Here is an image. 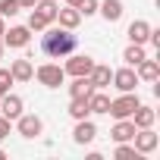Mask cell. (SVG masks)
<instances>
[{"label": "cell", "instance_id": "cell-18", "mask_svg": "<svg viewBox=\"0 0 160 160\" xmlns=\"http://www.w3.org/2000/svg\"><path fill=\"white\" fill-rule=\"evenodd\" d=\"M98 13L107 22H119L122 19V0H104V3H98Z\"/></svg>", "mask_w": 160, "mask_h": 160}, {"label": "cell", "instance_id": "cell-29", "mask_svg": "<svg viewBox=\"0 0 160 160\" xmlns=\"http://www.w3.org/2000/svg\"><path fill=\"white\" fill-rule=\"evenodd\" d=\"M35 3H38V0H19V7H22V10H32Z\"/></svg>", "mask_w": 160, "mask_h": 160}, {"label": "cell", "instance_id": "cell-13", "mask_svg": "<svg viewBox=\"0 0 160 160\" xmlns=\"http://www.w3.org/2000/svg\"><path fill=\"white\" fill-rule=\"evenodd\" d=\"M10 72H13V82H32V78H35V66H32V60H13Z\"/></svg>", "mask_w": 160, "mask_h": 160}, {"label": "cell", "instance_id": "cell-22", "mask_svg": "<svg viewBox=\"0 0 160 160\" xmlns=\"http://www.w3.org/2000/svg\"><path fill=\"white\" fill-rule=\"evenodd\" d=\"M144 57H148V53H144V44H129V47L122 50V60H126V66H138Z\"/></svg>", "mask_w": 160, "mask_h": 160}, {"label": "cell", "instance_id": "cell-7", "mask_svg": "<svg viewBox=\"0 0 160 160\" xmlns=\"http://www.w3.org/2000/svg\"><path fill=\"white\" fill-rule=\"evenodd\" d=\"M132 141H135V151H138V154H154L157 144H160V138H157L154 129H135Z\"/></svg>", "mask_w": 160, "mask_h": 160}, {"label": "cell", "instance_id": "cell-19", "mask_svg": "<svg viewBox=\"0 0 160 160\" xmlns=\"http://www.w3.org/2000/svg\"><path fill=\"white\" fill-rule=\"evenodd\" d=\"M57 22H60L63 28L75 32V28H78V22H82V13H78L75 7H66V10H57Z\"/></svg>", "mask_w": 160, "mask_h": 160}, {"label": "cell", "instance_id": "cell-26", "mask_svg": "<svg viewBox=\"0 0 160 160\" xmlns=\"http://www.w3.org/2000/svg\"><path fill=\"white\" fill-rule=\"evenodd\" d=\"M47 25H50V22H47L38 10H32V16H28V28H32V32H44Z\"/></svg>", "mask_w": 160, "mask_h": 160}, {"label": "cell", "instance_id": "cell-32", "mask_svg": "<svg viewBox=\"0 0 160 160\" xmlns=\"http://www.w3.org/2000/svg\"><path fill=\"white\" fill-rule=\"evenodd\" d=\"M0 57H3V38H0Z\"/></svg>", "mask_w": 160, "mask_h": 160}, {"label": "cell", "instance_id": "cell-6", "mask_svg": "<svg viewBox=\"0 0 160 160\" xmlns=\"http://www.w3.org/2000/svg\"><path fill=\"white\" fill-rule=\"evenodd\" d=\"M91 66H94V60L88 53H69V60L63 63V72L66 75H88Z\"/></svg>", "mask_w": 160, "mask_h": 160}, {"label": "cell", "instance_id": "cell-17", "mask_svg": "<svg viewBox=\"0 0 160 160\" xmlns=\"http://www.w3.org/2000/svg\"><path fill=\"white\" fill-rule=\"evenodd\" d=\"M132 135H135V122L132 119H116V126L110 129V138L119 144V141H132Z\"/></svg>", "mask_w": 160, "mask_h": 160}, {"label": "cell", "instance_id": "cell-33", "mask_svg": "<svg viewBox=\"0 0 160 160\" xmlns=\"http://www.w3.org/2000/svg\"><path fill=\"white\" fill-rule=\"evenodd\" d=\"M0 160H7V154H3V151H0Z\"/></svg>", "mask_w": 160, "mask_h": 160}, {"label": "cell", "instance_id": "cell-9", "mask_svg": "<svg viewBox=\"0 0 160 160\" xmlns=\"http://www.w3.org/2000/svg\"><path fill=\"white\" fill-rule=\"evenodd\" d=\"M22 107H25V104H22L19 94H10V91H7L3 98H0V116H7L10 122H16V119L22 116Z\"/></svg>", "mask_w": 160, "mask_h": 160}, {"label": "cell", "instance_id": "cell-30", "mask_svg": "<svg viewBox=\"0 0 160 160\" xmlns=\"http://www.w3.org/2000/svg\"><path fill=\"white\" fill-rule=\"evenodd\" d=\"M3 32H7V22H3V16H0V38H3Z\"/></svg>", "mask_w": 160, "mask_h": 160}, {"label": "cell", "instance_id": "cell-1", "mask_svg": "<svg viewBox=\"0 0 160 160\" xmlns=\"http://www.w3.org/2000/svg\"><path fill=\"white\" fill-rule=\"evenodd\" d=\"M75 47H78V38L69 32V28H44V35H41V53L44 57H53V60H63V57H69V53H75Z\"/></svg>", "mask_w": 160, "mask_h": 160}, {"label": "cell", "instance_id": "cell-28", "mask_svg": "<svg viewBox=\"0 0 160 160\" xmlns=\"http://www.w3.org/2000/svg\"><path fill=\"white\" fill-rule=\"evenodd\" d=\"M7 135H10V119H7V116H0V141H3Z\"/></svg>", "mask_w": 160, "mask_h": 160}, {"label": "cell", "instance_id": "cell-11", "mask_svg": "<svg viewBox=\"0 0 160 160\" xmlns=\"http://www.w3.org/2000/svg\"><path fill=\"white\" fill-rule=\"evenodd\" d=\"M135 75H138V82H157V78H160V63L144 57V60L135 66Z\"/></svg>", "mask_w": 160, "mask_h": 160}, {"label": "cell", "instance_id": "cell-8", "mask_svg": "<svg viewBox=\"0 0 160 160\" xmlns=\"http://www.w3.org/2000/svg\"><path fill=\"white\" fill-rule=\"evenodd\" d=\"M110 82H113V88H116L119 94H122V91H135V88H138V75H135V66H126V69H116Z\"/></svg>", "mask_w": 160, "mask_h": 160}, {"label": "cell", "instance_id": "cell-3", "mask_svg": "<svg viewBox=\"0 0 160 160\" xmlns=\"http://www.w3.org/2000/svg\"><path fill=\"white\" fill-rule=\"evenodd\" d=\"M35 78H38L44 88H60V85L66 82V72H63L60 63H41V66L35 69Z\"/></svg>", "mask_w": 160, "mask_h": 160}, {"label": "cell", "instance_id": "cell-14", "mask_svg": "<svg viewBox=\"0 0 160 160\" xmlns=\"http://www.w3.org/2000/svg\"><path fill=\"white\" fill-rule=\"evenodd\" d=\"M88 78H91V85H94V88H107V85H110V78H113V69L104 66V63H94L91 72H88Z\"/></svg>", "mask_w": 160, "mask_h": 160}, {"label": "cell", "instance_id": "cell-31", "mask_svg": "<svg viewBox=\"0 0 160 160\" xmlns=\"http://www.w3.org/2000/svg\"><path fill=\"white\" fill-rule=\"evenodd\" d=\"M66 7H78V0H66Z\"/></svg>", "mask_w": 160, "mask_h": 160}, {"label": "cell", "instance_id": "cell-12", "mask_svg": "<svg viewBox=\"0 0 160 160\" xmlns=\"http://www.w3.org/2000/svg\"><path fill=\"white\" fill-rule=\"evenodd\" d=\"M151 28H154L151 22H144V19H135V22L129 25V32H126V35H129V41H132V44H148V38H151Z\"/></svg>", "mask_w": 160, "mask_h": 160}, {"label": "cell", "instance_id": "cell-25", "mask_svg": "<svg viewBox=\"0 0 160 160\" xmlns=\"http://www.w3.org/2000/svg\"><path fill=\"white\" fill-rule=\"evenodd\" d=\"M113 157H116V160H132V157H141V154L135 151V144L119 141V144H116V151H113Z\"/></svg>", "mask_w": 160, "mask_h": 160}, {"label": "cell", "instance_id": "cell-5", "mask_svg": "<svg viewBox=\"0 0 160 160\" xmlns=\"http://www.w3.org/2000/svg\"><path fill=\"white\" fill-rule=\"evenodd\" d=\"M16 132H19L22 138H38V135L44 132V119L35 116V113H22V116L16 119Z\"/></svg>", "mask_w": 160, "mask_h": 160}, {"label": "cell", "instance_id": "cell-4", "mask_svg": "<svg viewBox=\"0 0 160 160\" xmlns=\"http://www.w3.org/2000/svg\"><path fill=\"white\" fill-rule=\"evenodd\" d=\"M28 41H32V28H28V25H10V28L3 32V47L22 50V47H28Z\"/></svg>", "mask_w": 160, "mask_h": 160}, {"label": "cell", "instance_id": "cell-16", "mask_svg": "<svg viewBox=\"0 0 160 160\" xmlns=\"http://www.w3.org/2000/svg\"><path fill=\"white\" fill-rule=\"evenodd\" d=\"M129 119L135 122V129H151V126H154V119H157V113H154L151 107H144V104H138V107H135V113H132Z\"/></svg>", "mask_w": 160, "mask_h": 160}, {"label": "cell", "instance_id": "cell-23", "mask_svg": "<svg viewBox=\"0 0 160 160\" xmlns=\"http://www.w3.org/2000/svg\"><path fill=\"white\" fill-rule=\"evenodd\" d=\"M32 10H38V13H41V16L53 25V22H57V10H60V7H57V0H38Z\"/></svg>", "mask_w": 160, "mask_h": 160}, {"label": "cell", "instance_id": "cell-27", "mask_svg": "<svg viewBox=\"0 0 160 160\" xmlns=\"http://www.w3.org/2000/svg\"><path fill=\"white\" fill-rule=\"evenodd\" d=\"M82 16H94L98 13V0H78V7H75Z\"/></svg>", "mask_w": 160, "mask_h": 160}, {"label": "cell", "instance_id": "cell-21", "mask_svg": "<svg viewBox=\"0 0 160 160\" xmlns=\"http://www.w3.org/2000/svg\"><path fill=\"white\" fill-rule=\"evenodd\" d=\"M69 116H72V119H88V116H91L88 98H72V101H69Z\"/></svg>", "mask_w": 160, "mask_h": 160}, {"label": "cell", "instance_id": "cell-15", "mask_svg": "<svg viewBox=\"0 0 160 160\" xmlns=\"http://www.w3.org/2000/svg\"><path fill=\"white\" fill-rule=\"evenodd\" d=\"M66 88H69V98H88L94 91L88 75H72V85H66Z\"/></svg>", "mask_w": 160, "mask_h": 160}, {"label": "cell", "instance_id": "cell-2", "mask_svg": "<svg viewBox=\"0 0 160 160\" xmlns=\"http://www.w3.org/2000/svg\"><path fill=\"white\" fill-rule=\"evenodd\" d=\"M138 104H141V101H138V94H135V91H122L116 101H110V110H107V113H110L113 119H129V116L135 113V107H138Z\"/></svg>", "mask_w": 160, "mask_h": 160}, {"label": "cell", "instance_id": "cell-24", "mask_svg": "<svg viewBox=\"0 0 160 160\" xmlns=\"http://www.w3.org/2000/svg\"><path fill=\"white\" fill-rule=\"evenodd\" d=\"M19 13H22L19 0H0V16H3V19H13V16H19Z\"/></svg>", "mask_w": 160, "mask_h": 160}, {"label": "cell", "instance_id": "cell-20", "mask_svg": "<svg viewBox=\"0 0 160 160\" xmlns=\"http://www.w3.org/2000/svg\"><path fill=\"white\" fill-rule=\"evenodd\" d=\"M88 110H91V113H107V110H110V98L104 94V88H94V91L88 94Z\"/></svg>", "mask_w": 160, "mask_h": 160}, {"label": "cell", "instance_id": "cell-10", "mask_svg": "<svg viewBox=\"0 0 160 160\" xmlns=\"http://www.w3.org/2000/svg\"><path fill=\"white\" fill-rule=\"evenodd\" d=\"M94 138H98V126L91 119H75V132H72L75 144H91Z\"/></svg>", "mask_w": 160, "mask_h": 160}]
</instances>
